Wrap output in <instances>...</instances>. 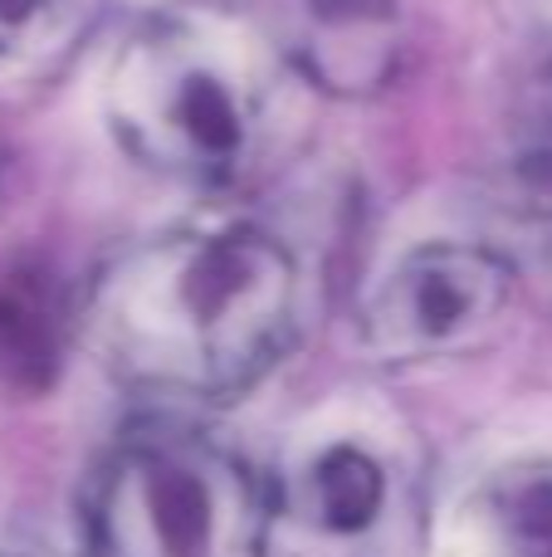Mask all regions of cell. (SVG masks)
<instances>
[{
	"label": "cell",
	"instance_id": "10",
	"mask_svg": "<svg viewBox=\"0 0 552 557\" xmlns=\"http://www.w3.org/2000/svg\"><path fill=\"white\" fill-rule=\"evenodd\" d=\"M524 113H528V133H534V143H538V152L552 157V54L538 64V74L528 78V103H524Z\"/></svg>",
	"mask_w": 552,
	"mask_h": 557
},
{
	"label": "cell",
	"instance_id": "5",
	"mask_svg": "<svg viewBox=\"0 0 552 557\" xmlns=\"http://www.w3.org/2000/svg\"><path fill=\"white\" fill-rule=\"evenodd\" d=\"M514 294V274L479 245H421L367 298L362 337L387 362H430L485 343Z\"/></svg>",
	"mask_w": 552,
	"mask_h": 557
},
{
	"label": "cell",
	"instance_id": "3",
	"mask_svg": "<svg viewBox=\"0 0 552 557\" xmlns=\"http://www.w3.org/2000/svg\"><path fill=\"white\" fill-rule=\"evenodd\" d=\"M254 523L260 504L244 470L186 431L133 435L88 494L98 557H240Z\"/></svg>",
	"mask_w": 552,
	"mask_h": 557
},
{
	"label": "cell",
	"instance_id": "4",
	"mask_svg": "<svg viewBox=\"0 0 552 557\" xmlns=\"http://www.w3.org/2000/svg\"><path fill=\"white\" fill-rule=\"evenodd\" d=\"M401 513L406 474L391 445L342 425L289 450L269 523L284 557H387Z\"/></svg>",
	"mask_w": 552,
	"mask_h": 557
},
{
	"label": "cell",
	"instance_id": "9",
	"mask_svg": "<svg viewBox=\"0 0 552 557\" xmlns=\"http://www.w3.org/2000/svg\"><path fill=\"white\" fill-rule=\"evenodd\" d=\"M54 0H0V59L25 49L49 20Z\"/></svg>",
	"mask_w": 552,
	"mask_h": 557
},
{
	"label": "cell",
	"instance_id": "2",
	"mask_svg": "<svg viewBox=\"0 0 552 557\" xmlns=\"http://www.w3.org/2000/svg\"><path fill=\"white\" fill-rule=\"evenodd\" d=\"M269 59L221 15H152L108 64L103 113L133 162L176 182H235L269 123Z\"/></svg>",
	"mask_w": 552,
	"mask_h": 557
},
{
	"label": "cell",
	"instance_id": "8",
	"mask_svg": "<svg viewBox=\"0 0 552 557\" xmlns=\"http://www.w3.org/2000/svg\"><path fill=\"white\" fill-rule=\"evenodd\" d=\"M59 367V308L39 274L0 278V376L10 386H49Z\"/></svg>",
	"mask_w": 552,
	"mask_h": 557
},
{
	"label": "cell",
	"instance_id": "7",
	"mask_svg": "<svg viewBox=\"0 0 552 557\" xmlns=\"http://www.w3.org/2000/svg\"><path fill=\"white\" fill-rule=\"evenodd\" d=\"M455 557H552V460H518L465 494L450 523Z\"/></svg>",
	"mask_w": 552,
	"mask_h": 557
},
{
	"label": "cell",
	"instance_id": "1",
	"mask_svg": "<svg viewBox=\"0 0 552 557\" xmlns=\"http://www.w3.org/2000/svg\"><path fill=\"white\" fill-rule=\"evenodd\" d=\"M293 313V255L250 225H205L117 255L88 294V337L142 392L235 396L279 362Z\"/></svg>",
	"mask_w": 552,
	"mask_h": 557
},
{
	"label": "cell",
	"instance_id": "6",
	"mask_svg": "<svg viewBox=\"0 0 552 557\" xmlns=\"http://www.w3.org/2000/svg\"><path fill=\"white\" fill-rule=\"evenodd\" d=\"M401 54L391 0H303L299 59L333 94H372Z\"/></svg>",
	"mask_w": 552,
	"mask_h": 557
}]
</instances>
